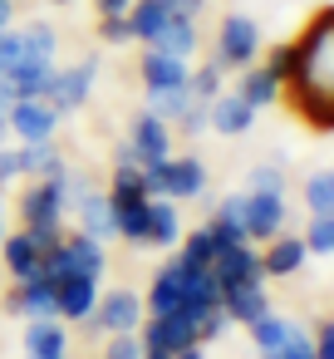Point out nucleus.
Returning a JSON list of instances; mask_svg holds the SVG:
<instances>
[{"label": "nucleus", "mask_w": 334, "mask_h": 359, "mask_svg": "<svg viewBox=\"0 0 334 359\" xmlns=\"http://www.w3.org/2000/svg\"><path fill=\"white\" fill-rule=\"evenodd\" d=\"M113 202H133V197H148V182H143V168H113Z\"/></svg>", "instance_id": "nucleus-34"}, {"label": "nucleus", "mask_w": 334, "mask_h": 359, "mask_svg": "<svg viewBox=\"0 0 334 359\" xmlns=\"http://www.w3.org/2000/svg\"><path fill=\"white\" fill-rule=\"evenodd\" d=\"M172 20V0H133V11H128V35L153 45V35Z\"/></svg>", "instance_id": "nucleus-23"}, {"label": "nucleus", "mask_w": 334, "mask_h": 359, "mask_svg": "<svg viewBox=\"0 0 334 359\" xmlns=\"http://www.w3.org/2000/svg\"><path fill=\"white\" fill-rule=\"evenodd\" d=\"M11 11H15V0H0V30H11Z\"/></svg>", "instance_id": "nucleus-47"}, {"label": "nucleus", "mask_w": 334, "mask_h": 359, "mask_svg": "<svg viewBox=\"0 0 334 359\" xmlns=\"http://www.w3.org/2000/svg\"><path fill=\"white\" fill-rule=\"evenodd\" d=\"M305 236H275L265 251H260V276L265 280H285V276H295L300 266H305Z\"/></svg>", "instance_id": "nucleus-17"}, {"label": "nucleus", "mask_w": 334, "mask_h": 359, "mask_svg": "<svg viewBox=\"0 0 334 359\" xmlns=\"http://www.w3.org/2000/svg\"><path fill=\"white\" fill-rule=\"evenodd\" d=\"M109 202H113V197H109ZM148 212H153V197L113 202V236H123V241H138V246H148Z\"/></svg>", "instance_id": "nucleus-21"}, {"label": "nucleus", "mask_w": 334, "mask_h": 359, "mask_svg": "<svg viewBox=\"0 0 334 359\" xmlns=\"http://www.w3.org/2000/svg\"><path fill=\"white\" fill-rule=\"evenodd\" d=\"M211 276H216V285L221 290H231V285H260L265 276H260V251L256 246H231V251H221L216 261H211Z\"/></svg>", "instance_id": "nucleus-12"}, {"label": "nucleus", "mask_w": 334, "mask_h": 359, "mask_svg": "<svg viewBox=\"0 0 334 359\" xmlns=\"http://www.w3.org/2000/svg\"><path fill=\"white\" fill-rule=\"evenodd\" d=\"M55 305H60V320H89L99 305V280H89V276L55 280Z\"/></svg>", "instance_id": "nucleus-15"}, {"label": "nucleus", "mask_w": 334, "mask_h": 359, "mask_svg": "<svg viewBox=\"0 0 334 359\" xmlns=\"http://www.w3.org/2000/svg\"><path fill=\"white\" fill-rule=\"evenodd\" d=\"M280 94L314 133H334V6L305 20V30L285 45Z\"/></svg>", "instance_id": "nucleus-1"}, {"label": "nucleus", "mask_w": 334, "mask_h": 359, "mask_svg": "<svg viewBox=\"0 0 334 359\" xmlns=\"http://www.w3.org/2000/svg\"><path fill=\"white\" fill-rule=\"evenodd\" d=\"M172 11H182V15H197V11H202V0H172Z\"/></svg>", "instance_id": "nucleus-46"}, {"label": "nucleus", "mask_w": 334, "mask_h": 359, "mask_svg": "<svg viewBox=\"0 0 334 359\" xmlns=\"http://www.w3.org/2000/svg\"><path fill=\"white\" fill-rule=\"evenodd\" d=\"M138 339H143L148 354H177V349L202 344V339H197V320H192L187 310H177V315H153Z\"/></svg>", "instance_id": "nucleus-6"}, {"label": "nucleus", "mask_w": 334, "mask_h": 359, "mask_svg": "<svg viewBox=\"0 0 334 359\" xmlns=\"http://www.w3.org/2000/svg\"><path fill=\"white\" fill-rule=\"evenodd\" d=\"M260 55V30L251 15H226L221 20V35H216V55L211 65L216 69H251Z\"/></svg>", "instance_id": "nucleus-3"}, {"label": "nucleus", "mask_w": 334, "mask_h": 359, "mask_svg": "<svg viewBox=\"0 0 334 359\" xmlns=\"http://www.w3.org/2000/svg\"><path fill=\"white\" fill-rule=\"evenodd\" d=\"M221 310H226V320L256 325V320L270 310V300H265V285H231V290H221Z\"/></svg>", "instance_id": "nucleus-22"}, {"label": "nucleus", "mask_w": 334, "mask_h": 359, "mask_svg": "<svg viewBox=\"0 0 334 359\" xmlns=\"http://www.w3.org/2000/svg\"><path fill=\"white\" fill-rule=\"evenodd\" d=\"M50 6H69V0H50Z\"/></svg>", "instance_id": "nucleus-51"}, {"label": "nucleus", "mask_w": 334, "mask_h": 359, "mask_svg": "<svg viewBox=\"0 0 334 359\" xmlns=\"http://www.w3.org/2000/svg\"><path fill=\"white\" fill-rule=\"evenodd\" d=\"M305 207H309V217L334 212V168H329V172H314V177L305 182Z\"/></svg>", "instance_id": "nucleus-32"}, {"label": "nucleus", "mask_w": 334, "mask_h": 359, "mask_svg": "<svg viewBox=\"0 0 334 359\" xmlns=\"http://www.w3.org/2000/svg\"><path fill=\"white\" fill-rule=\"evenodd\" d=\"M128 148H133L138 168L167 163V158H172V138H167V123H162V118H153V114H138V118H133V133H128Z\"/></svg>", "instance_id": "nucleus-10"}, {"label": "nucleus", "mask_w": 334, "mask_h": 359, "mask_svg": "<svg viewBox=\"0 0 334 359\" xmlns=\"http://www.w3.org/2000/svg\"><path fill=\"white\" fill-rule=\"evenodd\" d=\"M94 79H99V60H79V65H69V69H50V79H45V94H40V99H45L55 114L84 109V99H89Z\"/></svg>", "instance_id": "nucleus-4"}, {"label": "nucleus", "mask_w": 334, "mask_h": 359, "mask_svg": "<svg viewBox=\"0 0 334 359\" xmlns=\"http://www.w3.org/2000/svg\"><path fill=\"white\" fill-rule=\"evenodd\" d=\"M25 168H20V148H0V187L6 182H15Z\"/></svg>", "instance_id": "nucleus-41"}, {"label": "nucleus", "mask_w": 334, "mask_h": 359, "mask_svg": "<svg viewBox=\"0 0 334 359\" xmlns=\"http://www.w3.org/2000/svg\"><path fill=\"white\" fill-rule=\"evenodd\" d=\"M25 354L35 359H64L69 354V334L60 320H30L25 325Z\"/></svg>", "instance_id": "nucleus-19"}, {"label": "nucleus", "mask_w": 334, "mask_h": 359, "mask_svg": "<svg viewBox=\"0 0 334 359\" xmlns=\"http://www.w3.org/2000/svg\"><path fill=\"white\" fill-rule=\"evenodd\" d=\"M305 251H314V256H329V251H334V212H324V217L309 222V231H305Z\"/></svg>", "instance_id": "nucleus-35"}, {"label": "nucleus", "mask_w": 334, "mask_h": 359, "mask_svg": "<svg viewBox=\"0 0 334 359\" xmlns=\"http://www.w3.org/2000/svg\"><path fill=\"white\" fill-rule=\"evenodd\" d=\"M45 79H50V65H20V69L6 74V84H11L15 99H40L45 94Z\"/></svg>", "instance_id": "nucleus-30"}, {"label": "nucleus", "mask_w": 334, "mask_h": 359, "mask_svg": "<svg viewBox=\"0 0 334 359\" xmlns=\"http://www.w3.org/2000/svg\"><path fill=\"white\" fill-rule=\"evenodd\" d=\"M275 359H314V344H309V334L300 330L290 344H280V349H275Z\"/></svg>", "instance_id": "nucleus-40"}, {"label": "nucleus", "mask_w": 334, "mask_h": 359, "mask_svg": "<svg viewBox=\"0 0 334 359\" xmlns=\"http://www.w3.org/2000/svg\"><path fill=\"white\" fill-rule=\"evenodd\" d=\"M6 133H11V118H6V114H0V138H6Z\"/></svg>", "instance_id": "nucleus-49"}, {"label": "nucleus", "mask_w": 334, "mask_h": 359, "mask_svg": "<svg viewBox=\"0 0 334 359\" xmlns=\"http://www.w3.org/2000/svg\"><path fill=\"white\" fill-rule=\"evenodd\" d=\"M202 187H207L202 158H167V168H162V197L167 202H192V197H202Z\"/></svg>", "instance_id": "nucleus-14"}, {"label": "nucleus", "mask_w": 334, "mask_h": 359, "mask_svg": "<svg viewBox=\"0 0 334 359\" xmlns=\"http://www.w3.org/2000/svg\"><path fill=\"white\" fill-rule=\"evenodd\" d=\"M177 241H182L177 207L172 202H153V212H148V246H177Z\"/></svg>", "instance_id": "nucleus-27"}, {"label": "nucleus", "mask_w": 334, "mask_h": 359, "mask_svg": "<svg viewBox=\"0 0 334 359\" xmlns=\"http://www.w3.org/2000/svg\"><path fill=\"white\" fill-rule=\"evenodd\" d=\"M236 99H246L251 109L275 104V99H280V74H275L270 65H251V69L241 74V84H236Z\"/></svg>", "instance_id": "nucleus-24"}, {"label": "nucleus", "mask_w": 334, "mask_h": 359, "mask_svg": "<svg viewBox=\"0 0 334 359\" xmlns=\"http://www.w3.org/2000/svg\"><path fill=\"white\" fill-rule=\"evenodd\" d=\"M20 168L35 177H64V158L55 153V143H30L20 148Z\"/></svg>", "instance_id": "nucleus-28"}, {"label": "nucleus", "mask_w": 334, "mask_h": 359, "mask_svg": "<svg viewBox=\"0 0 334 359\" xmlns=\"http://www.w3.org/2000/svg\"><path fill=\"white\" fill-rule=\"evenodd\" d=\"M11 133L30 148V143H55V128H60V114L45 104V99H15L11 104Z\"/></svg>", "instance_id": "nucleus-7"}, {"label": "nucleus", "mask_w": 334, "mask_h": 359, "mask_svg": "<svg viewBox=\"0 0 334 359\" xmlns=\"http://www.w3.org/2000/svg\"><path fill=\"white\" fill-rule=\"evenodd\" d=\"M251 192H280V168H270V163L256 168L251 172Z\"/></svg>", "instance_id": "nucleus-42"}, {"label": "nucleus", "mask_w": 334, "mask_h": 359, "mask_svg": "<svg viewBox=\"0 0 334 359\" xmlns=\"http://www.w3.org/2000/svg\"><path fill=\"white\" fill-rule=\"evenodd\" d=\"M104 241H94V236H84V231H74V236H64L50 256H45V276L50 280H64V276H89V280H104Z\"/></svg>", "instance_id": "nucleus-2"}, {"label": "nucleus", "mask_w": 334, "mask_h": 359, "mask_svg": "<svg viewBox=\"0 0 334 359\" xmlns=\"http://www.w3.org/2000/svg\"><path fill=\"white\" fill-rule=\"evenodd\" d=\"M79 231L94 236V241H109V236H113V202L99 197V192H89V197L79 202Z\"/></svg>", "instance_id": "nucleus-26"}, {"label": "nucleus", "mask_w": 334, "mask_h": 359, "mask_svg": "<svg viewBox=\"0 0 334 359\" xmlns=\"http://www.w3.org/2000/svg\"><path fill=\"white\" fill-rule=\"evenodd\" d=\"M0 241H6V217H0Z\"/></svg>", "instance_id": "nucleus-50"}, {"label": "nucleus", "mask_w": 334, "mask_h": 359, "mask_svg": "<svg viewBox=\"0 0 334 359\" xmlns=\"http://www.w3.org/2000/svg\"><path fill=\"white\" fill-rule=\"evenodd\" d=\"M251 123H256V109H251L246 99H236V94H216V99L207 104V128H216V133H226V138L246 133Z\"/></svg>", "instance_id": "nucleus-18"}, {"label": "nucleus", "mask_w": 334, "mask_h": 359, "mask_svg": "<svg viewBox=\"0 0 334 359\" xmlns=\"http://www.w3.org/2000/svg\"><path fill=\"white\" fill-rule=\"evenodd\" d=\"M187 104H192V94H187V89H162V94H148V114H153V118H162V123H177Z\"/></svg>", "instance_id": "nucleus-33"}, {"label": "nucleus", "mask_w": 334, "mask_h": 359, "mask_svg": "<svg viewBox=\"0 0 334 359\" xmlns=\"http://www.w3.org/2000/svg\"><path fill=\"white\" fill-rule=\"evenodd\" d=\"M89 325H99V330H109V334H138V325H143V300H138L133 290H109V295H99Z\"/></svg>", "instance_id": "nucleus-8"}, {"label": "nucleus", "mask_w": 334, "mask_h": 359, "mask_svg": "<svg viewBox=\"0 0 334 359\" xmlns=\"http://www.w3.org/2000/svg\"><path fill=\"white\" fill-rule=\"evenodd\" d=\"M0 261H6V271L15 276V280H35V276H45V251L35 246V236L20 226L15 236L6 231V241H0Z\"/></svg>", "instance_id": "nucleus-13"}, {"label": "nucleus", "mask_w": 334, "mask_h": 359, "mask_svg": "<svg viewBox=\"0 0 334 359\" xmlns=\"http://www.w3.org/2000/svg\"><path fill=\"white\" fill-rule=\"evenodd\" d=\"M25 359H35V354H25Z\"/></svg>", "instance_id": "nucleus-53"}, {"label": "nucleus", "mask_w": 334, "mask_h": 359, "mask_svg": "<svg viewBox=\"0 0 334 359\" xmlns=\"http://www.w3.org/2000/svg\"><path fill=\"white\" fill-rule=\"evenodd\" d=\"M285 226V197L280 192H246V241H270Z\"/></svg>", "instance_id": "nucleus-11"}, {"label": "nucleus", "mask_w": 334, "mask_h": 359, "mask_svg": "<svg viewBox=\"0 0 334 359\" xmlns=\"http://www.w3.org/2000/svg\"><path fill=\"white\" fill-rule=\"evenodd\" d=\"M11 315H25V320H60V305H55V280L50 276H35V280H15V290L6 295Z\"/></svg>", "instance_id": "nucleus-9"}, {"label": "nucleus", "mask_w": 334, "mask_h": 359, "mask_svg": "<svg viewBox=\"0 0 334 359\" xmlns=\"http://www.w3.org/2000/svg\"><path fill=\"white\" fill-rule=\"evenodd\" d=\"M167 359H207V354H202V344H192V349H177V354H167Z\"/></svg>", "instance_id": "nucleus-48"}, {"label": "nucleus", "mask_w": 334, "mask_h": 359, "mask_svg": "<svg viewBox=\"0 0 334 359\" xmlns=\"http://www.w3.org/2000/svg\"><path fill=\"white\" fill-rule=\"evenodd\" d=\"M260 359H275V354H260Z\"/></svg>", "instance_id": "nucleus-52"}, {"label": "nucleus", "mask_w": 334, "mask_h": 359, "mask_svg": "<svg viewBox=\"0 0 334 359\" xmlns=\"http://www.w3.org/2000/svg\"><path fill=\"white\" fill-rule=\"evenodd\" d=\"M143 354H148V349H143L138 334H113V344H109L104 359H143Z\"/></svg>", "instance_id": "nucleus-38"}, {"label": "nucleus", "mask_w": 334, "mask_h": 359, "mask_svg": "<svg viewBox=\"0 0 334 359\" xmlns=\"http://www.w3.org/2000/svg\"><path fill=\"white\" fill-rule=\"evenodd\" d=\"M64 207H69L64 177H40V182L25 187V197H20V222H25V231L60 226V222H64Z\"/></svg>", "instance_id": "nucleus-5"}, {"label": "nucleus", "mask_w": 334, "mask_h": 359, "mask_svg": "<svg viewBox=\"0 0 334 359\" xmlns=\"http://www.w3.org/2000/svg\"><path fill=\"white\" fill-rule=\"evenodd\" d=\"M177 128H182L187 138H197V133H207V104H197V99H192V104L182 109V118H177Z\"/></svg>", "instance_id": "nucleus-37"}, {"label": "nucleus", "mask_w": 334, "mask_h": 359, "mask_svg": "<svg viewBox=\"0 0 334 359\" xmlns=\"http://www.w3.org/2000/svg\"><path fill=\"white\" fill-rule=\"evenodd\" d=\"M11 104H15V94H11V84H6V74H0V114H11Z\"/></svg>", "instance_id": "nucleus-45"}, {"label": "nucleus", "mask_w": 334, "mask_h": 359, "mask_svg": "<svg viewBox=\"0 0 334 359\" xmlns=\"http://www.w3.org/2000/svg\"><path fill=\"white\" fill-rule=\"evenodd\" d=\"M99 40H104V45H128V40H133V35H128V15L99 20Z\"/></svg>", "instance_id": "nucleus-39"}, {"label": "nucleus", "mask_w": 334, "mask_h": 359, "mask_svg": "<svg viewBox=\"0 0 334 359\" xmlns=\"http://www.w3.org/2000/svg\"><path fill=\"white\" fill-rule=\"evenodd\" d=\"M187 94H192L197 104H211V99L221 94V69H216V65H207V69H197V74L187 79Z\"/></svg>", "instance_id": "nucleus-36"}, {"label": "nucleus", "mask_w": 334, "mask_h": 359, "mask_svg": "<svg viewBox=\"0 0 334 359\" xmlns=\"http://www.w3.org/2000/svg\"><path fill=\"white\" fill-rule=\"evenodd\" d=\"M309 344H314V359H334V320H324Z\"/></svg>", "instance_id": "nucleus-43"}, {"label": "nucleus", "mask_w": 334, "mask_h": 359, "mask_svg": "<svg viewBox=\"0 0 334 359\" xmlns=\"http://www.w3.org/2000/svg\"><path fill=\"white\" fill-rule=\"evenodd\" d=\"M20 40H25V55H30V65H50L55 69V30L45 25V20H35V25H25L20 30Z\"/></svg>", "instance_id": "nucleus-29"}, {"label": "nucleus", "mask_w": 334, "mask_h": 359, "mask_svg": "<svg viewBox=\"0 0 334 359\" xmlns=\"http://www.w3.org/2000/svg\"><path fill=\"white\" fill-rule=\"evenodd\" d=\"M177 246H182V251H177V256H182V261H187V266H197V271H207V266H211V261H216V256H221V251H216V241H211V231H207V226H202V231H192V236H182V241H177Z\"/></svg>", "instance_id": "nucleus-31"}, {"label": "nucleus", "mask_w": 334, "mask_h": 359, "mask_svg": "<svg viewBox=\"0 0 334 359\" xmlns=\"http://www.w3.org/2000/svg\"><path fill=\"white\" fill-rule=\"evenodd\" d=\"M187 79H192L187 60L162 55V50H148V55H143V84H148V94H162V89H187Z\"/></svg>", "instance_id": "nucleus-16"}, {"label": "nucleus", "mask_w": 334, "mask_h": 359, "mask_svg": "<svg viewBox=\"0 0 334 359\" xmlns=\"http://www.w3.org/2000/svg\"><path fill=\"white\" fill-rule=\"evenodd\" d=\"M148 50H162V55L187 60V55L197 50V20H192V15H182V11H172V20L153 35V45H148Z\"/></svg>", "instance_id": "nucleus-20"}, {"label": "nucleus", "mask_w": 334, "mask_h": 359, "mask_svg": "<svg viewBox=\"0 0 334 359\" xmlns=\"http://www.w3.org/2000/svg\"><path fill=\"white\" fill-rule=\"evenodd\" d=\"M246 330H251V339H256V349H260V354H275L280 344H290V339L300 334V325H295V320H285V315H275V310H265V315H260L256 325H246Z\"/></svg>", "instance_id": "nucleus-25"}, {"label": "nucleus", "mask_w": 334, "mask_h": 359, "mask_svg": "<svg viewBox=\"0 0 334 359\" xmlns=\"http://www.w3.org/2000/svg\"><path fill=\"white\" fill-rule=\"evenodd\" d=\"M94 6H99V20H118L133 11V0H94Z\"/></svg>", "instance_id": "nucleus-44"}]
</instances>
